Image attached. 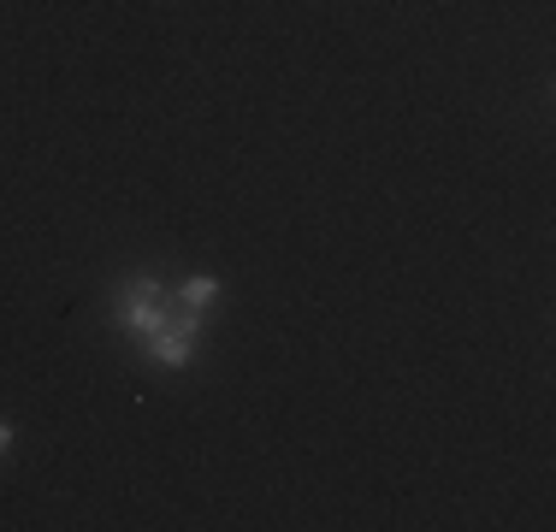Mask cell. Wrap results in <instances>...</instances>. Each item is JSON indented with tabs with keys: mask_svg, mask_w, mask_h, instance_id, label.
Instances as JSON below:
<instances>
[{
	"mask_svg": "<svg viewBox=\"0 0 556 532\" xmlns=\"http://www.w3.org/2000/svg\"><path fill=\"white\" fill-rule=\"evenodd\" d=\"M142 343H149V362H161V367H190L195 362V338H190V331H178L172 319L154 331V338H142Z\"/></svg>",
	"mask_w": 556,
	"mask_h": 532,
	"instance_id": "6da1fadb",
	"label": "cell"
},
{
	"mask_svg": "<svg viewBox=\"0 0 556 532\" xmlns=\"http://www.w3.org/2000/svg\"><path fill=\"white\" fill-rule=\"evenodd\" d=\"M178 296H184V308H195V314H202L207 302L219 296V278H214V273H190V278L178 284Z\"/></svg>",
	"mask_w": 556,
	"mask_h": 532,
	"instance_id": "7a4b0ae2",
	"label": "cell"
},
{
	"mask_svg": "<svg viewBox=\"0 0 556 532\" xmlns=\"http://www.w3.org/2000/svg\"><path fill=\"white\" fill-rule=\"evenodd\" d=\"M7 444H12V426H7V420H0V449H7Z\"/></svg>",
	"mask_w": 556,
	"mask_h": 532,
	"instance_id": "3957f363",
	"label": "cell"
}]
</instances>
